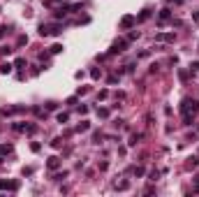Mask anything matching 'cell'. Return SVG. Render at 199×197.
Segmentation results:
<instances>
[{
  "mask_svg": "<svg viewBox=\"0 0 199 197\" xmlns=\"http://www.w3.org/2000/svg\"><path fill=\"white\" fill-rule=\"evenodd\" d=\"M5 188H16V183H7V181H0V190H5Z\"/></svg>",
  "mask_w": 199,
  "mask_h": 197,
  "instance_id": "cell-1",
  "label": "cell"
},
{
  "mask_svg": "<svg viewBox=\"0 0 199 197\" xmlns=\"http://www.w3.org/2000/svg\"><path fill=\"white\" fill-rule=\"evenodd\" d=\"M132 23H134L132 16H125V19H123V28H128V26H132Z\"/></svg>",
  "mask_w": 199,
  "mask_h": 197,
  "instance_id": "cell-2",
  "label": "cell"
}]
</instances>
